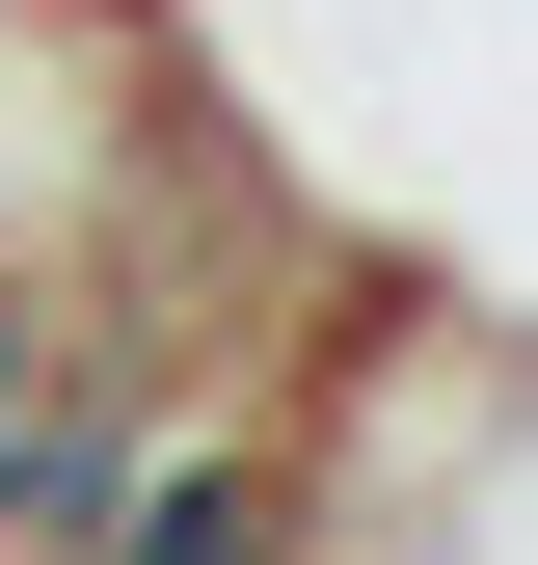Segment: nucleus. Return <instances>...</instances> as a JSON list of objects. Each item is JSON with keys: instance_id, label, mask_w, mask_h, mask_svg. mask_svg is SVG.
Listing matches in <instances>:
<instances>
[{"instance_id": "nucleus-1", "label": "nucleus", "mask_w": 538, "mask_h": 565, "mask_svg": "<svg viewBox=\"0 0 538 565\" xmlns=\"http://www.w3.org/2000/svg\"><path fill=\"white\" fill-rule=\"evenodd\" d=\"M189 82H216V54H189L162 0H0V269L82 297L108 216H134V162L189 135Z\"/></svg>"}, {"instance_id": "nucleus-2", "label": "nucleus", "mask_w": 538, "mask_h": 565, "mask_svg": "<svg viewBox=\"0 0 538 565\" xmlns=\"http://www.w3.org/2000/svg\"><path fill=\"white\" fill-rule=\"evenodd\" d=\"M54 350H82V297H54V269H0V431L54 404Z\"/></svg>"}]
</instances>
